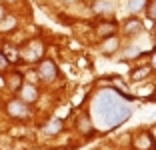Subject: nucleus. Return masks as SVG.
Masks as SVG:
<instances>
[{
  "label": "nucleus",
  "mask_w": 156,
  "mask_h": 150,
  "mask_svg": "<svg viewBox=\"0 0 156 150\" xmlns=\"http://www.w3.org/2000/svg\"><path fill=\"white\" fill-rule=\"evenodd\" d=\"M78 128H80L82 132H88V130H90V124H88V118H86V116L78 120Z\"/></svg>",
  "instance_id": "nucleus-17"
},
{
  "label": "nucleus",
  "mask_w": 156,
  "mask_h": 150,
  "mask_svg": "<svg viewBox=\"0 0 156 150\" xmlns=\"http://www.w3.org/2000/svg\"><path fill=\"white\" fill-rule=\"evenodd\" d=\"M150 68H152V70H156V52L152 54V58H150Z\"/></svg>",
  "instance_id": "nucleus-19"
},
{
  "label": "nucleus",
  "mask_w": 156,
  "mask_h": 150,
  "mask_svg": "<svg viewBox=\"0 0 156 150\" xmlns=\"http://www.w3.org/2000/svg\"><path fill=\"white\" fill-rule=\"evenodd\" d=\"M20 98L24 104H32V102H36L38 100V88L34 86V84H22V88H20Z\"/></svg>",
  "instance_id": "nucleus-6"
},
{
  "label": "nucleus",
  "mask_w": 156,
  "mask_h": 150,
  "mask_svg": "<svg viewBox=\"0 0 156 150\" xmlns=\"http://www.w3.org/2000/svg\"><path fill=\"white\" fill-rule=\"evenodd\" d=\"M20 54H22L26 60H30V62L42 60V56H44V44H42V40H38V38L28 40L26 44H24V48L20 50Z\"/></svg>",
  "instance_id": "nucleus-2"
},
{
  "label": "nucleus",
  "mask_w": 156,
  "mask_h": 150,
  "mask_svg": "<svg viewBox=\"0 0 156 150\" xmlns=\"http://www.w3.org/2000/svg\"><path fill=\"white\" fill-rule=\"evenodd\" d=\"M150 100H154V102H156V94H154V96H152V98H150Z\"/></svg>",
  "instance_id": "nucleus-21"
},
{
  "label": "nucleus",
  "mask_w": 156,
  "mask_h": 150,
  "mask_svg": "<svg viewBox=\"0 0 156 150\" xmlns=\"http://www.w3.org/2000/svg\"><path fill=\"white\" fill-rule=\"evenodd\" d=\"M144 30V26H142V22L138 18H128L126 22H124V36H138L140 32Z\"/></svg>",
  "instance_id": "nucleus-7"
},
{
  "label": "nucleus",
  "mask_w": 156,
  "mask_h": 150,
  "mask_svg": "<svg viewBox=\"0 0 156 150\" xmlns=\"http://www.w3.org/2000/svg\"><path fill=\"white\" fill-rule=\"evenodd\" d=\"M146 4H148V0H128V10L132 14H138L140 10H146Z\"/></svg>",
  "instance_id": "nucleus-13"
},
{
  "label": "nucleus",
  "mask_w": 156,
  "mask_h": 150,
  "mask_svg": "<svg viewBox=\"0 0 156 150\" xmlns=\"http://www.w3.org/2000/svg\"><path fill=\"white\" fill-rule=\"evenodd\" d=\"M62 130H64L62 120H50V122H46L44 126H42V132L48 134V136H54V134H58V132H62Z\"/></svg>",
  "instance_id": "nucleus-10"
},
{
  "label": "nucleus",
  "mask_w": 156,
  "mask_h": 150,
  "mask_svg": "<svg viewBox=\"0 0 156 150\" xmlns=\"http://www.w3.org/2000/svg\"><path fill=\"white\" fill-rule=\"evenodd\" d=\"M150 72H152V68H150V66H142V68H136V70H132L130 78H132L134 82H138V80H144L146 76H150Z\"/></svg>",
  "instance_id": "nucleus-12"
},
{
  "label": "nucleus",
  "mask_w": 156,
  "mask_h": 150,
  "mask_svg": "<svg viewBox=\"0 0 156 150\" xmlns=\"http://www.w3.org/2000/svg\"><path fill=\"white\" fill-rule=\"evenodd\" d=\"M6 66H8V60H6V56L2 54V50H0V70H4Z\"/></svg>",
  "instance_id": "nucleus-18"
},
{
  "label": "nucleus",
  "mask_w": 156,
  "mask_h": 150,
  "mask_svg": "<svg viewBox=\"0 0 156 150\" xmlns=\"http://www.w3.org/2000/svg\"><path fill=\"white\" fill-rule=\"evenodd\" d=\"M38 76H40L44 82H52L56 76H58V68H56V64L52 62L50 58L38 60Z\"/></svg>",
  "instance_id": "nucleus-4"
},
{
  "label": "nucleus",
  "mask_w": 156,
  "mask_h": 150,
  "mask_svg": "<svg viewBox=\"0 0 156 150\" xmlns=\"http://www.w3.org/2000/svg\"><path fill=\"white\" fill-rule=\"evenodd\" d=\"M146 14H148V18H150L152 22H156V0L150 2V4H146Z\"/></svg>",
  "instance_id": "nucleus-16"
},
{
  "label": "nucleus",
  "mask_w": 156,
  "mask_h": 150,
  "mask_svg": "<svg viewBox=\"0 0 156 150\" xmlns=\"http://www.w3.org/2000/svg\"><path fill=\"white\" fill-rule=\"evenodd\" d=\"M134 146L136 150H152L154 148V136H152L150 132H138L136 136H134Z\"/></svg>",
  "instance_id": "nucleus-5"
},
{
  "label": "nucleus",
  "mask_w": 156,
  "mask_h": 150,
  "mask_svg": "<svg viewBox=\"0 0 156 150\" xmlns=\"http://www.w3.org/2000/svg\"><path fill=\"white\" fill-rule=\"evenodd\" d=\"M92 116L100 128H116L132 116V110L128 104H124V98L118 92L108 88L98 92V96L94 98Z\"/></svg>",
  "instance_id": "nucleus-1"
},
{
  "label": "nucleus",
  "mask_w": 156,
  "mask_h": 150,
  "mask_svg": "<svg viewBox=\"0 0 156 150\" xmlns=\"http://www.w3.org/2000/svg\"><path fill=\"white\" fill-rule=\"evenodd\" d=\"M64 2H74V0H64Z\"/></svg>",
  "instance_id": "nucleus-22"
},
{
  "label": "nucleus",
  "mask_w": 156,
  "mask_h": 150,
  "mask_svg": "<svg viewBox=\"0 0 156 150\" xmlns=\"http://www.w3.org/2000/svg\"><path fill=\"white\" fill-rule=\"evenodd\" d=\"M116 8V0H96L92 4V10L96 14H108V12H114Z\"/></svg>",
  "instance_id": "nucleus-9"
},
{
  "label": "nucleus",
  "mask_w": 156,
  "mask_h": 150,
  "mask_svg": "<svg viewBox=\"0 0 156 150\" xmlns=\"http://www.w3.org/2000/svg\"><path fill=\"white\" fill-rule=\"evenodd\" d=\"M6 112H8V116L10 118H14V120H24V118H28L30 116V110H28V106L24 104L22 100H10L8 104H6Z\"/></svg>",
  "instance_id": "nucleus-3"
},
{
  "label": "nucleus",
  "mask_w": 156,
  "mask_h": 150,
  "mask_svg": "<svg viewBox=\"0 0 156 150\" xmlns=\"http://www.w3.org/2000/svg\"><path fill=\"white\" fill-rule=\"evenodd\" d=\"M4 16H6V10H4V6H2V4H0V20H2V18H4Z\"/></svg>",
  "instance_id": "nucleus-20"
},
{
  "label": "nucleus",
  "mask_w": 156,
  "mask_h": 150,
  "mask_svg": "<svg viewBox=\"0 0 156 150\" xmlns=\"http://www.w3.org/2000/svg\"><path fill=\"white\" fill-rule=\"evenodd\" d=\"M8 86L12 88V90H20L22 88V74L20 72H12L8 76Z\"/></svg>",
  "instance_id": "nucleus-14"
},
{
  "label": "nucleus",
  "mask_w": 156,
  "mask_h": 150,
  "mask_svg": "<svg viewBox=\"0 0 156 150\" xmlns=\"http://www.w3.org/2000/svg\"><path fill=\"white\" fill-rule=\"evenodd\" d=\"M116 28H118V24H116L114 20H104V22L98 24L96 34H98V36H102V38H110V36H114V34H116Z\"/></svg>",
  "instance_id": "nucleus-8"
},
{
  "label": "nucleus",
  "mask_w": 156,
  "mask_h": 150,
  "mask_svg": "<svg viewBox=\"0 0 156 150\" xmlns=\"http://www.w3.org/2000/svg\"><path fill=\"white\" fill-rule=\"evenodd\" d=\"M16 26V18L14 16H4V18L0 20V32H8Z\"/></svg>",
  "instance_id": "nucleus-15"
},
{
  "label": "nucleus",
  "mask_w": 156,
  "mask_h": 150,
  "mask_svg": "<svg viewBox=\"0 0 156 150\" xmlns=\"http://www.w3.org/2000/svg\"><path fill=\"white\" fill-rule=\"evenodd\" d=\"M118 44H120V40L116 36H110V38H104V42H102V46H100V50L104 52V54H112L116 48H118Z\"/></svg>",
  "instance_id": "nucleus-11"
}]
</instances>
